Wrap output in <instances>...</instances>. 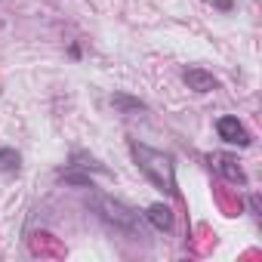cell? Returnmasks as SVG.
<instances>
[{"label":"cell","instance_id":"obj_1","mask_svg":"<svg viewBox=\"0 0 262 262\" xmlns=\"http://www.w3.org/2000/svg\"><path fill=\"white\" fill-rule=\"evenodd\" d=\"M129 155H133L136 167L142 170V176L155 188H161L164 194H179V188H176V164H173L170 155H164V151H158V148H151L145 142H129Z\"/></svg>","mask_w":262,"mask_h":262},{"label":"cell","instance_id":"obj_2","mask_svg":"<svg viewBox=\"0 0 262 262\" xmlns=\"http://www.w3.org/2000/svg\"><path fill=\"white\" fill-rule=\"evenodd\" d=\"M93 204H96L99 216H102L108 225H114L117 231L139 234V237H142V216H139L133 207H126L123 201H114V198H96Z\"/></svg>","mask_w":262,"mask_h":262},{"label":"cell","instance_id":"obj_3","mask_svg":"<svg viewBox=\"0 0 262 262\" xmlns=\"http://www.w3.org/2000/svg\"><path fill=\"white\" fill-rule=\"evenodd\" d=\"M216 133H219V139L222 142H228V145H237V148H247L253 139H250V133L244 129V123L234 117V114H225V117H219L216 120Z\"/></svg>","mask_w":262,"mask_h":262},{"label":"cell","instance_id":"obj_4","mask_svg":"<svg viewBox=\"0 0 262 262\" xmlns=\"http://www.w3.org/2000/svg\"><path fill=\"white\" fill-rule=\"evenodd\" d=\"M207 161H210L213 173H219L222 179L237 182V185H247V173L241 170V164H237V158H234V155H222V151H216V155H210Z\"/></svg>","mask_w":262,"mask_h":262},{"label":"cell","instance_id":"obj_5","mask_svg":"<svg viewBox=\"0 0 262 262\" xmlns=\"http://www.w3.org/2000/svg\"><path fill=\"white\" fill-rule=\"evenodd\" d=\"M182 80L194 93H213V90H219V80L210 71H204V68H185L182 71Z\"/></svg>","mask_w":262,"mask_h":262},{"label":"cell","instance_id":"obj_6","mask_svg":"<svg viewBox=\"0 0 262 262\" xmlns=\"http://www.w3.org/2000/svg\"><path fill=\"white\" fill-rule=\"evenodd\" d=\"M145 219H148V225L151 228H158V231H170L173 228V210L167 207V204H151L148 210H145Z\"/></svg>","mask_w":262,"mask_h":262},{"label":"cell","instance_id":"obj_7","mask_svg":"<svg viewBox=\"0 0 262 262\" xmlns=\"http://www.w3.org/2000/svg\"><path fill=\"white\" fill-rule=\"evenodd\" d=\"M22 170V155L16 148H0V173L16 176Z\"/></svg>","mask_w":262,"mask_h":262},{"label":"cell","instance_id":"obj_8","mask_svg":"<svg viewBox=\"0 0 262 262\" xmlns=\"http://www.w3.org/2000/svg\"><path fill=\"white\" fill-rule=\"evenodd\" d=\"M68 167H77V170H86V173H90V170H96V173H108V170H105L96 158H90V155H83V151H74Z\"/></svg>","mask_w":262,"mask_h":262},{"label":"cell","instance_id":"obj_9","mask_svg":"<svg viewBox=\"0 0 262 262\" xmlns=\"http://www.w3.org/2000/svg\"><path fill=\"white\" fill-rule=\"evenodd\" d=\"M59 179H62V182H68V185L93 188V179H90V173H80L77 167H68V170H62V173H59Z\"/></svg>","mask_w":262,"mask_h":262},{"label":"cell","instance_id":"obj_10","mask_svg":"<svg viewBox=\"0 0 262 262\" xmlns=\"http://www.w3.org/2000/svg\"><path fill=\"white\" fill-rule=\"evenodd\" d=\"M111 105H114V108H123V111H145V102H142V99H129V96H123V93H114V96H111Z\"/></svg>","mask_w":262,"mask_h":262}]
</instances>
